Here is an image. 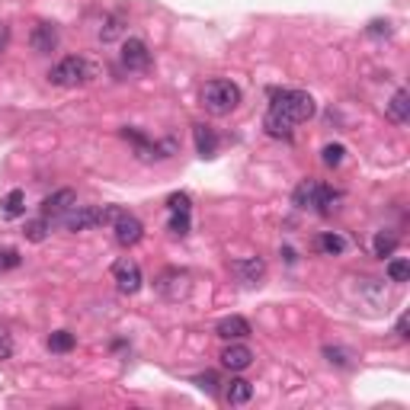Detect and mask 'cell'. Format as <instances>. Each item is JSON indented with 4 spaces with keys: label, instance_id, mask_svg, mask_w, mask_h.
<instances>
[{
    "label": "cell",
    "instance_id": "cell-1",
    "mask_svg": "<svg viewBox=\"0 0 410 410\" xmlns=\"http://www.w3.org/2000/svg\"><path fill=\"white\" fill-rule=\"evenodd\" d=\"M269 112H273L275 119L288 122V125H298V122H308L317 112V102H314V96L305 93V90H275L273 102H269Z\"/></svg>",
    "mask_w": 410,
    "mask_h": 410
},
{
    "label": "cell",
    "instance_id": "cell-2",
    "mask_svg": "<svg viewBox=\"0 0 410 410\" xmlns=\"http://www.w3.org/2000/svg\"><path fill=\"white\" fill-rule=\"evenodd\" d=\"M340 202V192L327 189V186H320L317 179H305V183L295 186L292 192V205L295 209H314V211H333Z\"/></svg>",
    "mask_w": 410,
    "mask_h": 410
},
{
    "label": "cell",
    "instance_id": "cell-3",
    "mask_svg": "<svg viewBox=\"0 0 410 410\" xmlns=\"http://www.w3.org/2000/svg\"><path fill=\"white\" fill-rule=\"evenodd\" d=\"M241 102V87L231 80H209L202 87V106L209 109L211 115H228L237 109Z\"/></svg>",
    "mask_w": 410,
    "mask_h": 410
},
{
    "label": "cell",
    "instance_id": "cell-4",
    "mask_svg": "<svg viewBox=\"0 0 410 410\" xmlns=\"http://www.w3.org/2000/svg\"><path fill=\"white\" fill-rule=\"evenodd\" d=\"M90 74H93V68H90L83 58L70 55V58H61V61L48 70V80L55 83V87H77V83H83Z\"/></svg>",
    "mask_w": 410,
    "mask_h": 410
},
{
    "label": "cell",
    "instance_id": "cell-5",
    "mask_svg": "<svg viewBox=\"0 0 410 410\" xmlns=\"http://www.w3.org/2000/svg\"><path fill=\"white\" fill-rule=\"evenodd\" d=\"M58 221L68 231H87V228H93V224H102V209H96V205H74V209L64 211Z\"/></svg>",
    "mask_w": 410,
    "mask_h": 410
},
{
    "label": "cell",
    "instance_id": "cell-6",
    "mask_svg": "<svg viewBox=\"0 0 410 410\" xmlns=\"http://www.w3.org/2000/svg\"><path fill=\"white\" fill-rule=\"evenodd\" d=\"M112 279H115V285H119L125 295H135V292L141 288V282H144V275H141V266H138V263L125 256V260H119V263L112 266Z\"/></svg>",
    "mask_w": 410,
    "mask_h": 410
},
{
    "label": "cell",
    "instance_id": "cell-7",
    "mask_svg": "<svg viewBox=\"0 0 410 410\" xmlns=\"http://www.w3.org/2000/svg\"><path fill=\"white\" fill-rule=\"evenodd\" d=\"M58 42H61V36H58V26L55 23H36L29 32V45L36 55H51V51L58 48Z\"/></svg>",
    "mask_w": 410,
    "mask_h": 410
},
{
    "label": "cell",
    "instance_id": "cell-8",
    "mask_svg": "<svg viewBox=\"0 0 410 410\" xmlns=\"http://www.w3.org/2000/svg\"><path fill=\"white\" fill-rule=\"evenodd\" d=\"M112 231H115V241H119L122 247H135V243L141 241V234H144V224H141L132 211H122V215L112 221Z\"/></svg>",
    "mask_w": 410,
    "mask_h": 410
},
{
    "label": "cell",
    "instance_id": "cell-9",
    "mask_svg": "<svg viewBox=\"0 0 410 410\" xmlns=\"http://www.w3.org/2000/svg\"><path fill=\"white\" fill-rule=\"evenodd\" d=\"M122 64H125L128 70H144L147 64H151L147 45L141 42V38H125V42H122Z\"/></svg>",
    "mask_w": 410,
    "mask_h": 410
},
{
    "label": "cell",
    "instance_id": "cell-10",
    "mask_svg": "<svg viewBox=\"0 0 410 410\" xmlns=\"http://www.w3.org/2000/svg\"><path fill=\"white\" fill-rule=\"evenodd\" d=\"M77 205V196L70 189H58V192H51V196H45V202H42V215L45 218H61L64 211H70Z\"/></svg>",
    "mask_w": 410,
    "mask_h": 410
},
{
    "label": "cell",
    "instance_id": "cell-11",
    "mask_svg": "<svg viewBox=\"0 0 410 410\" xmlns=\"http://www.w3.org/2000/svg\"><path fill=\"white\" fill-rule=\"evenodd\" d=\"M250 362H253V352H250L243 343H231V346H224V352H221V365H224V369H231V372H243V369H250Z\"/></svg>",
    "mask_w": 410,
    "mask_h": 410
},
{
    "label": "cell",
    "instance_id": "cell-12",
    "mask_svg": "<svg viewBox=\"0 0 410 410\" xmlns=\"http://www.w3.org/2000/svg\"><path fill=\"white\" fill-rule=\"evenodd\" d=\"M231 269L241 275V282L256 285V282L263 279V273H266V263H263L260 256H250V260H234V266H231Z\"/></svg>",
    "mask_w": 410,
    "mask_h": 410
},
{
    "label": "cell",
    "instance_id": "cell-13",
    "mask_svg": "<svg viewBox=\"0 0 410 410\" xmlns=\"http://www.w3.org/2000/svg\"><path fill=\"white\" fill-rule=\"evenodd\" d=\"M215 333H218L221 340H243V337H250V324H247L243 317H237V314H231V317H221V320H218Z\"/></svg>",
    "mask_w": 410,
    "mask_h": 410
},
{
    "label": "cell",
    "instance_id": "cell-14",
    "mask_svg": "<svg viewBox=\"0 0 410 410\" xmlns=\"http://www.w3.org/2000/svg\"><path fill=\"white\" fill-rule=\"evenodd\" d=\"M192 138H196L199 157H215V151H218V135L211 132L209 125H196V128H192Z\"/></svg>",
    "mask_w": 410,
    "mask_h": 410
},
{
    "label": "cell",
    "instance_id": "cell-15",
    "mask_svg": "<svg viewBox=\"0 0 410 410\" xmlns=\"http://www.w3.org/2000/svg\"><path fill=\"white\" fill-rule=\"evenodd\" d=\"M224 397H228V404H247L253 397V384L247 378H231L228 388H224Z\"/></svg>",
    "mask_w": 410,
    "mask_h": 410
},
{
    "label": "cell",
    "instance_id": "cell-16",
    "mask_svg": "<svg viewBox=\"0 0 410 410\" xmlns=\"http://www.w3.org/2000/svg\"><path fill=\"white\" fill-rule=\"evenodd\" d=\"M388 115L394 122H407L410 119V96H407V90H397V93H394V100L388 102Z\"/></svg>",
    "mask_w": 410,
    "mask_h": 410
},
{
    "label": "cell",
    "instance_id": "cell-17",
    "mask_svg": "<svg viewBox=\"0 0 410 410\" xmlns=\"http://www.w3.org/2000/svg\"><path fill=\"white\" fill-rule=\"evenodd\" d=\"M0 205H4V215L6 218H19L26 211V192L23 189H10Z\"/></svg>",
    "mask_w": 410,
    "mask_h": 410
},
{
    "label": "cell",
    "instance_id": "cell-18",
    "mask_svg": "<svg viewBox=\"0 0 410 410\" xmlns=\"http://www.w3.org/2000/svg\"><path fill=\"white\" fill-rule=\"evenodd\" d=\"M48 231H51V224H48V218H29V221H26V228H23V234L29 237L32 243H42L45 237H48Z\"/></svg>",
    "mask_w": 410,
    "mask_h": 410
},
{
    "label": "cell",
    "instance_id": "cell-19",
    "mask_svg": "<svg viewBox=\"0 0 410 410\" xmlns=\"http://www.w3.org/2000/svg\"><path fill=\"white\" fill-rule=\"evenodd\" d=\"M317 247L324 250L327 256H340V253L346 250V241H343L340 234H333V231H327V234H320V237H317Z\"/></svg>",
    "mask_w": 410,
    "mask_h": 410
},
{
    "label": "cell",
    "instance_id": "cell-20",
    "mask_svg": "<svg viewBox=\"0 0 410 410\" xmlns=\"http://www.w3.org/2000/svg\"><path fill=\"white\" fill-rule=\"evenodd\" d=\"M394 247H397V237L394 234H384V231H378L375 241H372V250H375V256H382V260L394 253Z\"/></svg>",
    "mask_w": 410,
    "mask_h": 410
},
{
    "label": "cell",
    "instance_id": "cell-21",
    "mask_svg": "<svg viewBox=\"0 0 410 410\" xmlns=\"http://www.w3.org/2000/svg\"><path fill=\"white\" fill-rule=\"evenodd\" d=\"M48 346H51V352H70V349H74V333L55 330V333L48 337Z\"/></svg>",
    "mask_w": 410,
    "mask_h": 410
},
{
    "label": "cell",
    "instance_id": "cell-22",
    "mask_svg": "<svg viewBox=\"0 0 410 410\" xmlns=\"http://www.w3.org/2000/svg\"><path fill=\"white\" fill-rule=\"evenodd\" d=\"M388 279L391 282H407L410 279V263L404 260V256H397V260L388 263Z\"/></svg>",
    "mask_w": 410,
    "mask_h": 410
},
{
    "label": "cell",
    "instance_id": "cell-23",
    "mask_svg": "<svg viewBox=\"0 0 410 410\" xmlns=\"http://www.w3.org/2000/svg\"><path fill=\"white\" fill-rule=\"evenodd\" d=\"M343 154H346L343 144H327L324 151H320V160H324L327 167H340L343 164Z\"/></svg>",
    "mask_w": 410,
    "mask_h": 410
},
{
    "label": "cell",
    "instance_id": "cell-24",
    "mask_svg": "<svg viewBox=\"0 0 410 410\" xmlns=\"http://www.w3.org/2000/svg\"><path fill=\"white\" fill-rule=\"evenodd\" d=\"M170 231L173 234H189V211H170Z\"/></svg>",
    "mask_w": 410,
    "mask_h": 410
},
{
    "label": "cell",
    "instance_id": "cell-25",
    "mask_svg": "<svg viewBox=\"0 0 410 410\" xmlns=\"http://www.w3.org/2000/svg\"><path fill=\"white\" fill-rule=\"evenodd\" d=\"M119 32H122V19L119 16H106V23L100 26V38H102V42H112Z\"/></svg>",
    "mask_w": 410,
    "mask_h": 410
},
{
    "label": "cell",
    "instance_id": "cell-26",
    "mask_svg": "<svg viewBox=\"0 0 410 410\" xmlns=\"http://www.w3.org/2000/svg\"><path fill=\"white\" fill-rule=\"evenodd\" d=\"M167 209H170V211H189L192 202H189V196H186V192H173V196L167 199Z\"/></svg>",
    "mask_w": 410,
    "mask_h": 410
},
{
    "label": "cell",
    "instance_id": "cell-27",
    "mask_svg": "<svg viewBox=\"0 0 410 410\" xmlns=\"http://www.w3.org/2000/svg\"><path fill=\"white\" fill-rule=\"evenodd\" d=\"M13 266H19V253L16 250H0V273L13 269Z\"/></svg>",
    "mask_w": 410,
    "mask_h": 410
},
{
    "label": "cell",
    "instance_id": "cell-28",
    "mask_svg": "<svg viewBox=\"0 0 410 410\" xmlns=\"http://www.w3.org/2000/svg\"><path fill=\"white\" fill-rule=\"evenodd\" d=\"M369 36H391V23H388V19H372Z\"/></svg>",
    "mask_w": 410,
    "mask_h": 410
},
{
    "label": "cell",
    "instance_id": "cell-29",
    "mask_svg": "<svg viewBox=\"0 0 410 410\" xmlns=\"http://www.w3.org/2000/svg\"><path fill=\"white\" fill-rule=\"evenodd\" d=\"M324 356L330 359V362H337V365H346V359H343V349H330V346H327V349H324Z\"/></svg>",
    "mask_w": 410,
    "mask_h": 410
},
{
    "label": "cell",
    "instance_id": "cell-30",
    "mask_svg": "<svg viewBox=\"0 0 410 410\" xmlns=\"http://www.w3.org/2000/svg\"><path fill=\"white\" fill-rule=\"evenodd\" d=\"M13 356V343L6 337H0V359H10Z\"/></svg>",
    "mask_w": 410,
    "mask_h": 410
},
{
    "label": "cell",
    "instance_id": "cell-31",
    "mask_svg": "<svg viewBox=\"0 0 410 410\" xmlns=\"http://www.w3.org/2000/svg\"><path fill=\"white\" fill-rule=\"evenodd\" d=\"M199 388L215 391V375H202V378H199Z\"/></svg>",
    "mask_w": 410,
    "mask_h": 410
},
{
    "label": "cell",
    "instance_id": "cell-32",
    "mask_svg": "<svg viewBox=\"0 0 410 410\" xmlns=\"http://www.w3.org/2000/svg\"><path fill=\"white\" fill-rule=\"evenodd\" d=\"M397 337H401V340L407 337V314H404V317L397 320Z\"/></svg>",
    "mask_w": 410,
    "mask_h": 410
},
{
    "label": "cell",
    "instance_id": "cell-33",
    "mask_svg": "<svg viewBox=\"0 0 410 410\" xmlns=\"http://www.w3.org/2000/svg\"><path fill=\"white\" fill-rule=\"evenodd\" d=\"M4 42H6V29H0V48H4Z\"/></svg>",
    "mask_w": 410,
    "mask_h": 410
}]
</instances>
